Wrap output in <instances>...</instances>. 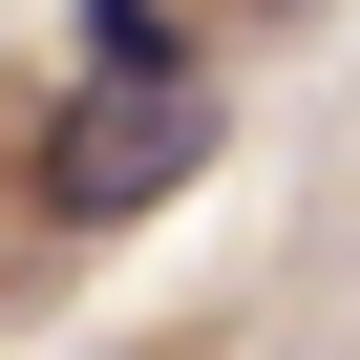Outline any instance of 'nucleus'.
Segmentation results:
<instances>
[{
  "instance_id": "nucleus-1",
  "label": "nucleus",
  "mask_w": 360,
  "mask_h": 360,
  "mask_svg": "<svg viewBox=\"0 0 360 360\" xmlns=\"http://www.w3.org/2000/svg\"><path fill=\"white\" fill-rule=\"evenodd\" d=\"M212 148H233V85H212V64H106V85L43 106L22 191H43V233H148Z\"/></svg>"
},
{
  "instance_id": "nucleus-2",
  "label": "nucleus",
  "mask_w": 360,
  "mask_h": 360,
  "mask_svg": "<svg viewBox=\"0 0 360 360\" xmlns=\"http://www.w3.org/2000/svg\"><path fill=\"white\" fill-rule=\"evenodd\" d=\"M106 64H191V22H169V0H85V85Z\"/></svg>"
}]
</instances>
